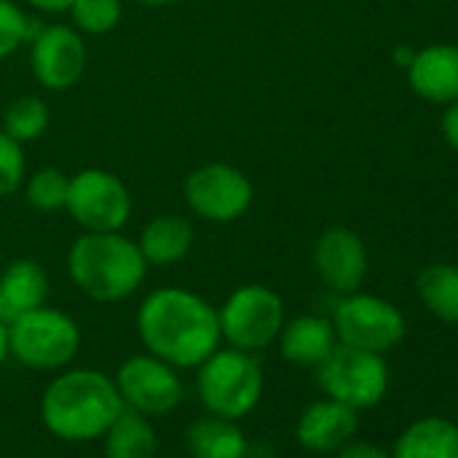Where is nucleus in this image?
<instances>
[{"instance_id":"nucleus-1","label":"nucleus","mask_w":458,"mask_h":458,"mask_svg":"<svg viewBox=\"0 0 458 458\" xmlns=\"http://www.w3.org/2000/svg\"><path fill=\"white\" fill-rule=\"evenodd\" d=\"M138 332L157 359L181 369L199 367L221 340L218 313L183 289L148 294L138 310Z\"/></svg>"},{"instance_id":"nucleus-2","label":"nucleus","mask_w":458,"mask_h":458,"mask_svg":"<svg viewBox=\"0 0 458 458\" xmlns=\"http://www.w3.org/2000/svg\"><path fill=\"white\" fill-rule=\"evenodd\" d=\"M122 410L116 383L98 369H71L55 377L41 399L44 426L68 442L103 437Z\"/></svg>"},{"instance_id":"nucleus-3","label":"nucleus","mask_w":458,"mask_h":458,"mask_svg":"<svg viewBox=\"0 0 458 458\" xmlns=\"http://www.w3.org/2000/svg\"><path fill=\"white\" fill-rule=\"evenodd\" d=\"M68 270L87 297L98 302H116L140 286L146 259L132 241L116 233H87L73 243Z\"/></svg>"},{"instance_id":"nucleus-4","label":"nucleus","mask_w":458,"mask_h":458,"mask_svg":"<svg viewBox=\"0 0 458 458\" xmlns=\"http://www.w3.org/2000/svg\"><path fill=\"white\" fill-rule=\"evenodd\" d=\"M262 367L249 351L226 348L213 351L197 372V394L210 415L241 420L262 396Z\"/></svg>"},{"instance_id":"nucleus-5","label":"nucleus","mask_w":458,"mask_h":458,"mask_svg":"<svg viewBox=\"0 0 458 458\" xmlns=\"http://www.w3.org/2000/svg\"><path fill=\"white\" fill-rule=\"evenodd\" d=\"M79 343L81 335L76 321L44 305L9 324V353L33 369L65 367L79 353Z\"/></svg>"},{"instance_id":"nucleus-6","label":"nucleus","mask_w":458,"mask_h":458,"mask_svg":"<svg viewBox=\"0 0 458 458\" xmlns=\"http://www.w3.org/2000/svg\"><path fill=\"white\" fill-rule=\"evenodd\" d=\"M318 383L329 399L353 410H367L383 399L388 388V367L380 353L340 343L318 364Z\"/></svg>"},{"instance_id":"nucleus-7","label":"nucleus","mask_w":458,"mask_h":458,"mask_svg":"<svg viewBox=\"0 0 458 458\" xmlns=\"http://www.w3.org/2000/svg\"><path fill=\"white\" fill-rule=\"evenodd\" d=\"M221 337L238 351L267 348L284 329V302L267 286H241L218 313Z\"/></svg>"},{"instance_id":"nucleus-8","label":"nucleus","mask_w":458,"mask_h":458,"mask_svg":"<svg viewBox=\"0 0 458 458\" xmlns=\"http://www.w3.org/2000/svg\"><path fill=\"white\" fill-rule=\"evenodd\" d=\"M332 327L340 343L372 353H383L404 337L402 313L375 294H345L335 308Z\"/></svg>"},{"instance_id":"nucleus-9","label":"nucleus","mask_w":458,"mask_h":458,"mask_svg":"<svg viewBox=\"0 0 458 458\" xmlns=\"http://www.w3.org/2000/svg\"><path fill=\"white\" fill-rule=\"evenodd\" d=\"M65 205L89 233H116L132 208L127 186L108 170H81L73 175Z\"/></svg>"},{"instance_id":"nucleus-10","label":"nucleus","mask_w":458,"mask_h":458,"mask_svg":"<svg viewBox=\"0 0 458 458\" xmlns=\"http://www.w3.org/2000/svg\"><path fill=\"white\" fill-rule=\"evenodd\" d=\"M116 391L122 396V404L127 410H135L140 415H167L178 407L183 396V386L175 375V367L148 356H132L127 359L116 372Z\"/></svg>"},{"instance_id":"nucleus-11","label":"nucleus","mask_w":458,"mask_h":458,"mask_svg":"<svg viewBox=\"0 0 458 458\" xmlns=\"http://www.w3.org/2000/svg\"><path fill=\"white\" fill-rule=\"evenodd\" d=\"M183 194L189 208L208 221H235L251 205L254 189L251 181L233 165H205L194 170Z\"/></svg>"},{"instance_id":"nucleus-12","label":"nucleus","mask_w":458,"mask_h":458,"mask_svg":"<svg viewBox=\"0 0 458 458\" xmlns=\"http://www.w3.org/2000/svg\"><path fill=\"white\" fill-rule=\"evenodd\" d=\"M313 265L332 292L351 294L367 276V251L356 233L345 226H332L316 243Z\"/></svg>"},{"instance_id":"nucleus-13","label":"nucleus","mask_w":458,"mask_h":458,"mask_svg":"<svg viewBox=\"0 0 458 458\" xmlns=\"http://www.w3.org/2000/svg\"><path fill=\"white\" fill-rule=\"evenodd\" d=\"M84 63V44L71 28L55 25L38 33L33 44V71L47 89H68L71 84H76Z\"/></svg>"},{"instance_id":"nucleus-14","label":"nucleus","mask_w":458,"mask_h":458,"mask_svg":"<svg viewBox=\"0 0 458 458\" xmlns=\"http://www.w3.org/2000/svg\"><path fill=\"white\" fill-rule=\"evenodd\" d=\"M407 79L412 92L428 103L458 100V47L434 44L415 52L407 65Z\"/></svg>"},{"instance_id":"nucleus-15","label":"nucleus","mask_w":458,"mask_h":458,"mask_svg":"<svg viewBox=\"0 0 458 458\" xmlns=\"http://www.w3.org/2000/svg\"><path fill=\"white\" fill-rule=\"evenodd\" d=\"M356 434V410L337 402H313L297 420V439L313 453H335Z\"/></svg>"},{"instance_id":"nucleus-16","label":"nucleus","mask_w":458,"mask_h":458,"mask_svg":"<svg viewBox=\"0 0 458 458\" xmlns=\"http://www.w3.org/2000/svg\"><path fill=\"white\" fill-rule=\"evenodd\" d=\"M49 294V278L33 259H17L0 276V321L12 324L22 313L44 305Z\"/></svg>"},{"instance_id":"nucleus-17","label":"nucleus","mask_w":458,"mask_h":458,"mask_svg":"<svg viewBox=\"0 0 458 458\" xmlns=\"http://www.w3.org/2000/svg\"><path fill=\"white\" fill-rule=\"evenodd\" d=\"M281 353L292 364L318 367L329 351L337 345V332L332 321L321 316H300L281 329Z\"/></svg>"},{"instance_id":"nucleus-18","label":"nucleus","mask_w":458,"mask_h":458,"mask_svg":"<svg viewBox=\"0 0 458 458\" xmlns=\"http://www.w3.org/2000/svg\"><path fill=\"white\" fill-rule=\"evenodd\" d=\"M186 450L191 458H246L249 439L229 418L205 415L186 428Z\"/></svg>"},{"instance_id":"nucleus-19","label":"nucleus","mask_w":458,"mask_h":458,"mask_svg":"<svg viewBox=\"0 0 458 458\" xmlns=\"http://www.w3.org/2000/svg\"><path fill=\"white\" fill-rule=\"evenodd\" d=\"M394 458H458V426L445 418L415 420L399 437Z\"/></svg>"},{"instance_id":"nucleus-20","label":"nucleus","mask_w":458,"mask_h":458,"mask_svg":"<svg viewBox=\"0 0 458 458\" xmlns=\"http://www.w3.org/2000/svg\"><path fill=\"white\" fill-rule=\"evenodd\" d=\"M106 458H157V434L146 415L122 410L119 418L103 434Z\"/></svg>"},{"instance_id":"nucleus-21","label":"nucleus","mask_w":458,"mask_h":458,"mask_svg":"<svg viewBox=\"0 0 458 458\" xmlns=\"http://www.w3.org/2000/svg\"><path fill=\"white\" fill-rule=\"evenodd\" d=\"M194 233L191 224L181 216H159L154 218L140 235V254L154 265H173L183 259L191 249Z\"/></svg>"},{"instance_id":"nucleus-22","label":"nucleus","mask_w":458,"mask_h":458,"mask_svg":"<svg viewBox=\"0 0 458 458\" xmlns=\"http://www.w3.org/2000/svg\"><path fill=\"white\" fill-rule=\"evenodd\" d=\"M418 294L423 305L445 324H458V267L455 265H428L418 276Z\"/></svg>"},{"instance_id":"nucleus-23","label":"nucleus","mask_w":458,"mask_h":458,"mask_svg":"<svg viewBox=\"0 0 458 458\" xmlns=\"http://www.w3.org/2000/svg\"><path fill=\"white\" fill-rule=\"evenodd\" d=\"M4 124L14 140H36L49 124V108L41 98H20L9 106Z\"/></svg>"},{"instance_id":"nucleus-24","label":"nucleus","mask_w":458,"mask_h":458,"mask_svg":"<svg viewBox=\"0 0 458 458\" xmlns=\"http://www.w3.org/2000/svg\"><path fill=\"white\" fill-rule=\"evenodd\" d=\"M73 22L87 33H108L119 25L122 6L119 0H73Z\"/></svg>"},{"instance_id":"nucleus-25","label":"nucleus","mask_w":458,"mask_h":458,"mask_svg":"<svg viewBox=\"0 0 458 458\" xmlns=\"http://www.w3.org/2000/svg\"><path fill=\"white\" fill-rule=\"evenodd\" d=\"M68 183L71 181L60 170H55V167L38 170L30 178V183H28V199L38 210H57L68 199Z\"/></svg>"},{"instance_id":"nucleus-26","label":"nucleus","mask_w":458,"mask_h":458,"mask_svg":"<svg viewBox=\"0 0 458 458\" xmlns=\"http://www.w3.org/2000/svg\"><path fill=\"white\" fill-rule=\"evenodd\" d=\"M25 157L20 140H14L6 130H0V194H12L22 183Z\"/></svg>"},{"instance_id":"nucleus-27","label":"nucleus","mask_w":458,"mask_h":458,"mask_svg":"<svg viewBox=\"0 0 458 458\" xmlns=\"http://www.w3.org/2000/svg\"><path fill=\"white\" fill-rule=\"evenodd\" d=\"M30 33L28 17L12 4V0H0V60L12 55Z\"/></svg>"},{"instance_id":"nucleus-28","label":"nucleus","mask_w":458,"mask_h":458,"mask_svg":"<svg viewBox=\"0 0 458 458\" xmlns=\"http://www.w3.org/2000/svg\"><path fill=\"white\" fill-rule=\"evenodd\" d=\"M337 458H391L386 450H380L377 445L372 442H345L340 450H337Z\"/></svg>"},{"instance_id":"nucleus-29","label":"nucleus","mask_w":458,"mask_h":458,"mask_svg":"<svg viewBox=\"0 0 458 458\" xmlns=\"http://www.w3.org/2000/svg\"><path fill=\"white\" fill-rule=\"evenodd\" d=\"M442 135L458 151V100L447 103V111L442 116Z\"/></svg>"},{"instance_id":"nucleus-30","label":"nucleus","mask_w":458,"mask_h":458,"mask_svg":"<svg viewBox=\"0 0 458 458\" xmlns=\"http://www.w3.org/2000/svg\"><path fill=\"white\" fill-rule=\"evenodd\" d=\"M30 4L44 12H68L73 6V0H30Z\"/></svg>"},{"instance_id":"nucleus-31","label":"nucleus","mask_w":458,"mask_h":458,"mask_svg":"<svg viewBox=\"0 0 458 458\" xmlns=\"http://www.w3.org/2000/svg\"><path fill=\"white\" fill-rule=\"evenodd\" d=\"M9 356V324L0 321V364Z\"/></svg>"},{"instance_id":"nucleus-32","label":"nucleus","mask_w":458,"mask_h":458,"mask_svg":"<svg viewBox=\"0 0 458 458\" xmlns=\"http://www.w3.org/2000/svg\"><path fill=\"white\" fill-rule=\"evenodd\" d=\"M412 57H415V52H412V49H407V47H399V49L394 52V60H396V63H402L404 68L412 63Z\"/></svg>"},{"instance_id":"nucleus-33","label":"nucleus","mask_w":458,"mask_h":458,"mask_svg":"<svg viewBox=\"0 0 458 458\" xmlns=\"http://www.w3.org/2000/svg\"><path fill=\"white\" fill-rule=\"evenodd\" d=\"M138 4H146V6H167L173 0H138Z\"/></svg>"}]
</instances>
